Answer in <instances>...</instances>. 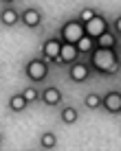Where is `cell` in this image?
I'll list each match as a JSON object with an SVG mask.
<instances>
[{
  "label": "cell",
  "instance_id": "obj_19",
  "mask_svg": "<svg viewBox=\"0 0 121 151\" xmlns=\"http://www.w3.org/2000/svg\"><path fill=\"white\" fill-rule=\"evenodd\" d=\"M95 15H97V11H95V9H90V7H84L82 11H79V15H77V18H79L82 22H88V20H93Z\"/></svg>",
  "mask_w": 121,
  "mask_h": 151
},
{
  "label": "cell",
  "instance_id": "obj_15",
  "mask_svg": "<svg viewBox=\"0 0 121 151\" xmlns=\"http://www.w3.org/2000/svg\"><path fill=\"white\" fill-rule=\"evenodd\" d=\"M62 123H66V125H73V123H77V118H79V114H77L75 107H71V105H66V107H62Z\"/></svg>",
  "mask_w": 121,
  "mask_h": 151
},
{
  "label": "cell",
  "instance_id": "obj_8",
  "mask_svg": "<svg viewBox=\"0 0 121 151\" xmlns=\"http://www.w3.org/2000/svg\"><path fill=\"white\" fill-rule=\"evenodd\" d=\"M42 11L40 9H35V7H29V9H24L22 11V24L24 27H29V29H38L42 27Z\"/></svg>",
  "mask_w": 121,
  "mask_h": 151
},
{
  "label": "cell",
  "instance_id": "obj_12",
  "mask_svg": "<svg viewBox=\"0 0 121 151\" xmlns=\"http://www.w3.org/2000/svg\"><path fill=\"white\" fill-rule=\"evenodd\" d=\"M95 42H97L99 48H117L119 46V35L114 33V31H106V33L99 35Z\"/></svg>",
  "mask_w": 121,
  "mask_h": 151
},
{
  "label": "cell",
  "instance_id": "obj_18",
  "mask_svg": "<svg viewBox=\"0 0 121 151\" xmlns=\"http://www.w3.org/2000/svg\"><path fill=\"white\" fill-rule=\"evenodd\" d=\"M22 94H24V99H27L29 103H35V101H38V99L42 96L40 92H38V88H33V86H31V88H24Z\"/></svg>",
  "mask_w": 121,
  "mask_h": 151
},
{
  "label": "cell",
  "instance_id": "obj_16",
  "mask_svg": "<svg viewBox=\"0 0 121 151\" xmlns=\"http://www.w3.org/2000/svg\"><path fill=\"white\" fill-rule=\"evenodd\" d=\"M55 145H57V138H55L53 132H44V134L40 136V147H42V149H53Z\"/></svg>",
  "mask_w": 121,
  "mask_h": 151
},
{
  "label": "cell",
  "instance_id": "obj_9",
  "mask_svg": "<svg viewBox=\"0 0 121 151\" xmlns=\"http://www.w3.org/2000/svg\"><path fill=\"white\" fill-rule=\"evenodd\" d=\"M82 57V53L77 50V44H68V42H62V50H60V59L62 64H75Z\"/></svg>",
  "mask_w": 121,
  "mask_h": 151
},
{
  "label": "cell",
  "instance_id": "obj_3",
  "mask_svg": "<svg viewBox=\"0 0 121 151\" xmlns=\"http://www.w3.org/2000/svg\"><path fill=\"white\" fill-rule=\"evenodd\" d=\"M24 75L29 77L31 83L44 81L46 77H49V64H46V59H31V61H27V66H24Z\"/></svg>",
  "mask_w": 121,
  "mask_h": 151
},
{
  "label": "cell",
  "instance_id": "obj_23",
  "mask_svg": "<svg viewBox=\"0 0 121 151\" xmlns=\"http://www.w3.org/2000/svg\"><path fill=\"white\" fill-rule=\"evenodd\" d=\"M0 140H2V136H0Z\"/></svg>",
  "mask_w": 121,
  "mask_h": 151
},
{
  "label": "cell",
  "instance_id": "obj_7",
  "mask_svg": "<svg viewBox=\"0 0 121 151\" xmlns=\"http://www.w3.org/2000/svg\"><path fill=\"white\" fill-rule=\"evenodd\" d=\"M101 105L110 114H121V92H106L101 96Z\"/></svg>",
  "mask_w": 121,
  "mask_h": 151
},
{
  "label": "cell",
  "instance_id": "obj_6",
  "mask_svg": "<svg viewBox=\"0 0 121 151\" xmlns=\"http://www.w3.org/2000/svg\"><path fill=\"white\" fill-rule=\"evenodd\" d=\"M90 64H88V59L86 61H79L77 59L75 64H71V68H68V79H71L73 83H82V81H86L88 77H90Z\"/></svg>",
  "mask_w": 121,
  "mask_h": 151
},
{
  "label": "cell",
  "instance_id": "obj_4",
  "mask_svg": "<svg viewBox=\"0 0 121 151\" xmlns=\"http://www.w3.org/2000/svg\"><path fill=\"white\" fill-rule=\"evenodd\" d=\"M84 31H86V35H90V37L97 40L99 35H104L106 31H110V24L106 20V15L97 13L93 20H88V22H84Z\"/></svg>",
  "mask_w": 121,
  "mask_h": 151
},
{
  "label": "cell",
  "instance_id": "obj_2",
  "mask_svg": "<svg viewBox=\"0 0 121 151\" xmlns=\"http://www.w3.org/2000/svg\"><path fill=\"white\" fill-rule=\"evenodd\" d=\"M84 35H86V31H84V22L79 18L66 20V22L62 24V29H60V40L68 42V44H77Z\"/></svg>",
  "mask_w": 121,
  "mask_h": 151
},
{
  "label": "cell",
  "instance_id": "obj_13",
  "mask_svg": "<svg viewBox=\"0 0 121 151\" xmlns=\"http://www.w3.org/2000/svg\"><path fill=\"white\" fill-rule=\"evenodd\" d=\"M95 48H97V42H95V37H90V35H84V37L77 42V50H79L82 55H90Z\"/></svg>",
  "mask_w": 121,
  "mask_h": 151
},
{
  "label": "cell",
  "instance_id": "obj_5",
  "mask_svg": "<svg viewBox=\"0 0 121 151\" xmlns=\"http://www.w3.org/2000/svg\"><path fill=\"white\" fill-rule=\"evenodd\" d=\"M60 50H62V40L60 37H51L42 44V59L53 61V64H62L60 59Z\"/></svg>",
  "mask_w": 121,
  "mask_h": 151
},
{
  "label": "cell",
  "instance_id": "obj_10",
  "mask_svg": "<svg viewBox=\"0 0 121 151\" xmlns=\"http://www.w3.org/2000/svg\"><path fill=\"white\" fill-rule=\"evenodd\" d=\"M0 22H2L4 27H15L18 22H22V13L15 11L13 7H4L2 11H0Z\"/></svg>",
  "mask_w": 121,
  "mask_h": 151
},
{
  "label": "cell",
  "instance_id": "obj_20",
  "mask_svg": "<svg viewBox=\"0 0 121 151\" xmlns=\"http://www.w3.org/2000/svg\"><path fill=\"white\" fill-rule=\"evenodd\" d=\"M112 31H114V33H117L119 37H121V15H119L117 20H114V24H112Z\"/></svg>",
  "mask_w": 121,
  "mask_h": 151
},
{
  "label": "cell",
  "instance_id": "obj_21",
  "mask_svg": "<svg viewBox=\"0 0 121 151\" xmlns=\"http://www.w3.org/2000/svg\"><path fill=\"white\" fill-rule=\"evenodd\" d=\"M0 2H4V4H11V2H15V0H0Z\"/></svg>",
  "mask_w": 121,
  "mask_h": 151
},
{
  "label": "cell",
  "instance_id": "obj_22",
  "mask_svg": "<svg viewBox=\"0 0 121 151\" xmlns=\"http://www.w3.org/2000/svg\"><path fill=\"white\" fill-rule=\"evenodd\" d=\"M119 55H121V48H119Z\"/></svg>",
  "mask_w": 121,
  "mask_h": 151
},
{
  "label": "cell",
  "instance_id": "obj_14",
  "mask_svg": "<svg viewBox=\"0 0 121 151\" xmlns=\"http://www.w3.org/2000/svg\"><path fill=\"white\" fill-rule=\"evenodd\" d=\"M27 105H29V101L24 99V94H13L9 99V110L11 112H22V110H27Z\"/></svg>",
  "mask_w": 121,
  "mask_h": 151
},
{
  "label": "cell",
  "instance_id": "obj_11",
  "mask_svg": "<svg viewBox=\"0 0 121 151\" xmlns=\"http://www.w3.org/2000/svg\"><path fill=\"white\" fill-rule=\"evenodd\" d=\"M40 99L44 101V105L55 107V105H60V103H62V92H60V88L51 86V88H44V92H42Z\"/></svg>",
  "mask_w": 121,
  "mask_h": 151
},
{
  "label": "cell",
  "instance_id": "obj_1",
  "mask_svg": "<svg viewBox=\"0 0 121 151\" xmlns=\"http://www.w3.org/2000/svg\"><path fill=\"white\" fill-rule=\"evenodd\" d=\"M88 64L95 72L104 77H112L117 75L121 68V57L117 53V48H95L90 55H88Z\"/></svg>",
  "mask_w": 121,
  "mask_h": 151
},
{
  "label": "cell",
  "instance_id": "obj_17",
  "mask_svg": "<svg viewBox=\"0 0 121 151\" xmlns=\"http://www.w3.org/2000/svg\"><path fill=\"white\" fill-rule=\"evenodd\" d=\"M84 103H86V107H88V110H97V107H101V96H99V94H95V92H90V94H86Z\"/></svg>",
  "mask_w": 121,
  "mask_h": 151
}]
</instances>
